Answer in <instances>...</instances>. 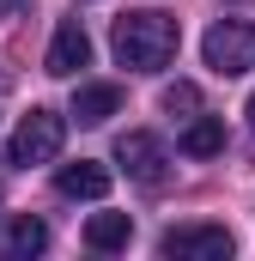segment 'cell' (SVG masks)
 Returning <instances> with one entry per match:
<instances>
[{
  "mask_svg": "<svg viewBox=\"0 0 255 261\" xmlns=\"http://www.w3.org/2000/svg\"><path fill=\"white\" fill-rule=\"evenodd\" d=\"M128 237H134V219L128 213H91V225H85V243L91 249H128Z\"/></svg>",
  "mask_w": 255,
  "mask_h": 261,
  "instance_id": "11",
  "label": "cell"
},
{
  "mask_svg": "<svg viewBox=\"0 0 255 261\" xmlns=\"http://www.w3.org/2000/svg\"><path fill=\"white\" fill-rule=\"evenodd\" d=\"M49 249V225L43 219H31V213H12L6 225H0V255L6 261H31Z\"/></svg>",
  "mask_w": 255,
  "mask_h": 261,
  "instance_id": "7",
  "label": "cell"
},
{
  "mask_svg": "<svg viewBox=\"0 0 255 261\" xmlns=\"http://www.w3.org/2000/svg\"><path fill=\"white\" fill-rule=\"evenodd\" d=\"M200 55H207V67H213L219 79H243V73L255 67V24L219 18V24L200 37Z\"/></svg>",
  "mask_w": 255,
  "mask_h": 261,
  "instance_id": "2",
  "label": "cell"
},
{
  "mask_svg": "<svg viewBox=\"0 0 255 261\" xmlns=\"http://www.w3.org/2000/svg\"><path fill=\"white\" fill-rule=\"evenodd\" d=\"M176 43H183V24L170 18V12H122L116 18V31H110V49H116V61L134 67V73H158V67L176 61Z\"/></svg>",
  "mask_w": 255,
  "mask_h": 261,
  "instance_id": "1",
  "label": "cell"
},
{
  "mask_svg": "<svg viewBox=\"0 0 255 261\" xmlns=\"http://www.w3.org/2000/svg\"><path fill=\"white\" fill-rule=\"evenodd\" d=\"M116 110H122V91H116V85H104V79H97V85H79V91H73V116H79L85 128L110 122Z\"/></svg>",
  "mask_w": 255,
  "mask_h": 261,
  "instance_id": "9",
  "label": "cell"
},
{
  "mask_svg": "<svg viewBox=\"0 0 255 261\" xmlns=\"http://www.w3.org/2000/svg\"><path fill=\"white\" fill-rule=\"evenodd\" d=\"M164 116H200V85H189V79H176V85H164Z\"/></svg>",
  "mask_w": 255,
  "mask_h": 261,
  "instance_id": "12",
  "label": "cell"
},
{
  "mask_svg": "<svg viewBox=\"0 0 255 261\" xmlns=\"http://www.w3.org/2000/svg\"><path fill=\"white\" fill-rule=\"evenodd\" d=\"M249 128H255V97H249Z\"/></svg>",
  "mask_w": 255,
  "mask_h": 261,
  "instance_id": "13",
  "label": "cell"
},
{
  "mask_svg": "<svg viewBox=\"0 0 255 261\" xmlns=\"http://www.w3.org/2000/svg\"><path fill=\"white\" fill-rule=\"evenodd\" d=\"M67 140V122L55 116V110H31L24 122H18V134H12V146H6V164H49L55 152H61Z\"/></svg>",
  "mask_w": 255,
  "mask_h": 261,
  "instance_id": "3",
  "label": "cell"
},
{
  "mask_svg": "<svg viewBox=\"0 0 255 261\" xmlns=\"http://www.w3.org/2000/svg\"><path fill=\"white\" fill-rule=\"evenodd\" d=\"M85 61H91V37H85V24H79V18H61V24H55V37H49L43 67H49L55 79H73Z\"/></svg>",
  "mask_w": 255,
  "mask_h": 261,
  "instance_id": "6",
  "label": "cell"
},
{
  "mask_svg": "<svg viewBox=\"0 0 255 261\" xmlns=\"http://www.w3.org/2000/svg\"><path fill=\"white\" fill-rule=\"evenodd\" d=\"M116 164H122L140 189H164V176H170V152H164V140L146 134V128H134V134L116 140Z\"/></svg>",
  "mask_w": 255,
  "mask_h": 261,
  "instance_id": "4",
  "label": "cell"
},
{
  "mask_svg": "<svg viewBox=\"0 0 255 261\" xmlns=\"http://www.w3.org/2000/svg\"><path fill=\"white\" fill-rule=\"evenodd\" d=\"M158 249L170 261H225L231 255V231L225 225H170L158 237Z\"/></svg>",
  "mask_w": 255,
  "mask_h": 261,
  "instance_id": "5",
  "label": "cell"
},
{
  "mask_svg": "<svg viewBox=\"0 0 255 261\" xmlns=\"http://www.w3.org/2000/svg\"><path fill=\"white\" fill-rule=\"evenodd\" d=\"M55 189H61L67 200H104L110 195V170L91 164V158H79V164H61V170H55Z\"/></svg>",
  "mask_w": 255,
  "mask_h": 261,
  "instance_id": "8",
  "label": "cell"
},
{
  "mask_svg": "<svg viewBox=\"0 0 255 261\" xmlns=\"http://www.w3.org/2000/svg\"><path fill=\"white\" fill-rule=\"evenodd\" d=\"M189 158H213V152H225V122L219 116H189V128L176 140Z\"/></svg>",
  "mask_w": 255,
  "mask_h": 261,
  "instance_id": "10",
  "label": "cell"
}]
</instances>
